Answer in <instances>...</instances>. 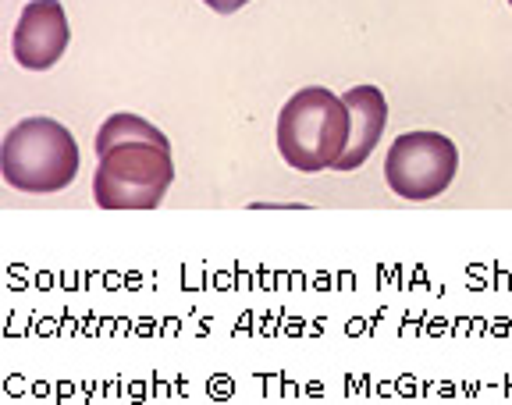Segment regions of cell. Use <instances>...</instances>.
Returning a JSON list of instances; mask_svg holds the SVG:
<instances>
[{"label": "cell", "instance_id": "obj_1", "mask_svg": "<svg viewBox=\"0 0 512 405\" xmlns=\"http://www.w3.org/2000/svg\"><path fill=\"white\" fill-rule=\"evenodd\" d=\"M352 114L342 96L324 86L299 89L278 114V150L288 167L317 175L338 167L349 146Z\"/></svg>", "mask_w": 512, "mask_h": 405}, {"label": "cell", "instance_id": "obj_2", "mask_svg": "<svg viewBox=\"0 0 512 405\" xmlns=\"http://www.w3.org/2000/svg\"><path fill=\"white\" fill-rule=\"evenodd\" d=\"M0 171L11 189L32 192V196L68 189L79 175L75 135L54 118L18 121L0 146Z\"/></svg>", "mask_w": 512, "mask_h": 405}, {"label": "cell", "instance_id": "obj_3", "mask_svg": "<svg viewBox=\"0 0 512 405\" xmlns=\"http://www.w3.org/2000/svg\"><path fill=\"white\" fill-rule=\"evenodd\" d=\"M175 178L171 146L121 143L96 164L93 199L104 210H157Z\"/></svg>", "mask_w": 512, "mask_h": 405}, {"label": "cell", "instance_id": "obj_4", "mask_svg": "<svg viewBox=\"0 0 512 405\" xmlns=\"http://www.w3.org/2000/svg\"><path fill=\"white\" fill-rule=\"evenodd\" d=\"M459 153L456 143L441 132H406L399 135L384 157V178L399 199H438L456 182Z\"/></svg>", "mask_w": 512, "mask_h": 405}, {"label": "cell", "instance_id": "obj_5", "mask_svg": "<svg viewBox=\"0 0 512 405\" xmlns=\"http://www.w3.org/2000/svg\"><path fill=\"white\" fill-rule=\"evenodd\" d=\"M68 40H72V29H68V15H64L61 0H32L15 25L11 50H15L22 68L47 72L64 57Z\"/></svg>", "mask_w": 512, "mask_h": 405}, {"label": "cell", "instance_id": "obj_6", "mask_svg": "<svg viewBox=\"0 0 512 405\" xmlns=\"http://www.w3.org/2000/svg\"><path fill=\"white\" fill-rule=\"evenodd\" d=\"M342 100L352 114V132L335 171H356L374 153V146L381 143L384 125H388V104H384V93L377 86H356Z\"/></svg>", "mask_w": 512, "mask_h": 405}, {"label": "cell", "instance_id": "obj_7", "mask_svg": "<svg viewBox=\"0 0 512 405\" xmlns=\"http://www.w3.org/2000/svg\"><path fill=\"white\" fill-rule=\"evenodd\" d=\"M121 143L171 146L168 135L160 132V128H153L150 121L136 118V114H114V118H107L104 125H100V132H96V157H104L107 150H114V146H121Z\"/></svg>", "mask_w": 512, "mask_h": 405}, {"label": "cell", "instance_id": "obj_8", "mask_svg": "<svg viewBox=\"0 0 512 405\" xmlns=\"http://www.w3.org/2000/svg\"><path fill=\"white\" fill-rule=\"evenodd\" d=\"M207 8H214V11H221V15H232V11H239V8H246L249 0H203Z\"/></svg>", "mask_w": 512, "mask_h": 405}, {"label": "cell", "instance_id": "obj_9", "mask_svg": "<svg viewBox=\"0 0 512 405\" xmlns=\"http://www.w3.org/2000/svg\"><path fill=\"white\" fill-rule=\"evenodd\" d=\"M509 4H512V0H509Z\"/></svg>", "mask_w": 512, "mask_h": 405}]
</instances>
